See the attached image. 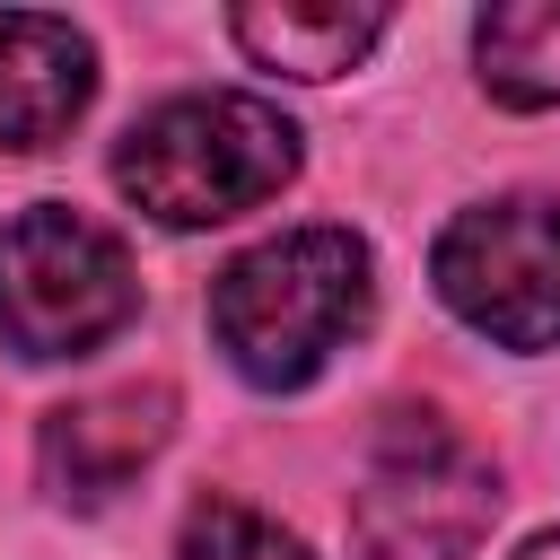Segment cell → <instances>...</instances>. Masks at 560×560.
Wrapping results in <instances>:
<instances>
[{"instance_id":"2","label":"cell","mask_w":560,"mask_h":560,"mask_svg":"<svg viewBox=\"0 0 560 560\" xmlns=\"http://www.w3.org/2000/svg\"><path fill=\"white\" fill-rule=\"evenodd\" d=\"M298 175V122L262 96L201 88L140 114L114 149V184L158 228H219L236 210H262Z\"/></svg>"},{"instance_id":"11","label":"cell","mask_w":560,"mask_h":560,"mask_svg":"<svg viewBox=\"0 0 560 560\" xmlns=\"http://www.w3.org/2000/svg\"><path fill=\"white\" fill-rule=\"evenodd\" d=\"M516 560H560V534H534V542H525Z\"/></svg>"},{"instance_id":"3","label":"cell","mask_w":560,"mask_h":560,"mask_svg":"<svg viewBox=\"0 0 560 560\" xmlns=\"http://www.w3.org/2000/svg\"><path fill=\"white\" fill-rule=\"evenodd\" d=\"M131 306H140L131 254L96 219L35 201L0 228V341L18 359H79L114 341Z\"/></svg>"},{"instance_id":"1","label":"cell","mask_w":560,"mask_h":560,"mask_svg":"<svg viewBox=\"0 0 560 560\" xmlns=\"http://www.w3.org/2000/svg\"><path fill=\"white\" fill-rule=\"evenodd\" d=\"M368 245L350 228H289L210 280V332L245 385H306L368 324Z\"/></svg>"},{"instance_id":"9","label":"cell","mask_w":560,"mask_h":560,"mask_svg":"<svg viewBox=\"0 0 560 560\" xmlns=\"http://www.w3.org/2000/svg\"><path fill=\"white\" fill-rule=\"evenodd\" d=\"M481 88L499 105H560V0H499L472 26Z\"/></svg>"},{"instance_id":"6","label":"cell","mask_w":560,"mask_h":560,"mask_svg":"<svg viewBox=\"0 0 560 560\" xmlns=\"http://www.w3.org/2000/svg\"><path fill=\"white\" fill-rule=\"evenodd\" d=\"M166 411H175L166 385H114V394H88V402L44 411V438H35L44 490L70 499V508H105L166 446Z\"/></svg>"},{"instance_id":"8","label":"cell","mask_w":560,"mask_h":560,"mask_svg":"<svg viewBox=\"0 0 560 560\" xmlns=\"http://www.w3.org/2000/svg\"><path fill=\"white\" fill-rule=\"evenodd\" d=\"M228 35L254 52V70H289V79H341L350 61H368V44L385 35V9H236Z\"/></svg>"},{"instance_id":"4","label":"cell","mask_w":560,"mask_h":560,"mask_svg":"<svg viewBox=\"0 0 560 560\" xmlns=\"http://www.w3.org/2000/svg\"><path fill=\"white\" fill-rule=\"evenodd\" d=\"M499 516V472L429 411H394L350 499V560H472Z\"/></svg>"},{"instance_id":"5","label":"cell","mask_w":560,"mask_h":560,"mask_svg":"<svg viewBox=\"0 0 560 560\" xmlns=\"http://www.w3.org/2000/svg\"><path fill=\"white\" fill-rule=\"evenodd\" d=\"M429 271H438V298L499 350L560 341V201L508 192V201L455 210Z\"/></svg>"},{"instance_id":"10","label":"cell","mask_w":560,"mask_h":560,"mask_svg":"<svg viewBox=\"0 0 560 560\" xmlns=\"http://www.w3.org/2000/svg\"><path fill=\"white\" fill-rule=\"evenodd\" d=\"M175 560H315V551H306L289 525H271L262 508H245V499H201V508L184 516Z\"/></svg>"},{"instance_id":"7","label":"cell","mask_w":560,"mask_h":560,"mask_svg":"<svg viewBox=\"0 0 560 560\" xmlns=\"http://www.w3.org/2000/svg\"><path fill=\"white\" fill-rule=\"evenodd\" d=\"M96 96V52L70 18L0 9V149H52Z\"/></svg>"}]
</instances>
